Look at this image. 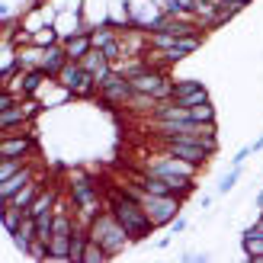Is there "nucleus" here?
I'll use <instances>...</instances> for the list:
<instances>
[{"label": "nucleus", "instance_id": "1", "mask_svg": "<svg viewBox=\"0 0 263 263\" xmlns=\"http://www.w3.org/2000/svg\"><path fill=\"white\" fill-rule=\"evenodd\" d=\"M109 212L116 215L125 225V231L132 234L135 241H141V238H148V234L154 231V225H151V218H148V212H144V205L132 196L128 190H119V193H112L109 196Z\"/></svg>", "mask_w": 263, "mask_h": 263}, {"label": "nucleus", "instance_id": "2", "mask_svg": "<svg viewBox=\"0 0 263 263\" xmlns=\"http://www.w3.org/2000/svg\"><path fill=\"white\" fill-rule=\"evenodd\" d=\"M135 199L144 205V212H148L151 218V225L154 228H164L170 225L177 215H180V209H183V196H161V193H148V190H141L138 183H132V186H125Z\"/></svg>", "mask_w": 263, "mask_h": 263}, {"label": "nucleus", "instance_id": "3", "mask_svg": "<svg viewBox=\"0 0 263 263\" xmlns=\"http://www.w3.org/2000/svg\"><path fill=\"white\" fill-rule=\"evenodd\" d=\"M90 238H93V241H100L103 247H106V251H109V257L122 254L125 247H128L132 241H135V238H132V234L125 231V225H122V221H119V218H116V215L109 212V209H106V212H100L93 221H90Z\"/></svg>", "mask_w": 263, "mask_h": 263}, {"label": "nucleus", "instance_id": "4", "mask_svg": "<svg viewBox=\"0 0 263 263\" xmlns=\"http://www.w3.org/2000/svg\"><path fill=\"white\" fill-rule=\"evenodd\" d=\"M157 151H167V154H174V157H183V161H190L196 167H205L215 157L212 148L196 144V141H186V138H161V141H157Z\"/></svg>", "mask_w": 263, "mask_h": 263}, {"label": "nucleus", "instance_id": "5", "mask_svg": "<svg viewBox=\"0 0 263 263\" xmlns=\"http://www.w3.org/2000/svg\"><path fill=\"white\" fill-rule=\"evenodd\" d=\"M132 93H135V87H132V81H128L125 74L112 71V74L106 77V81H100V93H97V100L103 103V106L122 109V106H128Z\"/></svg>", "mask_w": 263, "mask_h": 263}, {"label": "nucleus", "instance_id": "6", "mask_svg": "<svg viewBox=\"0 0 263 263\" xmlns=\"http://www.w3.org/2000/svg\"><path fill=\"white\" fill-rule=\"evenodd\" d=\"M35 154H39L35 132H29V135H7V138H0V157H35Z\"/></svg>", "mask_w": 263, "mask_h": 263}, {"label": "nucleus", "instance_id": "7", "mask_svg": "<svg viewBox=\"0 0 263 263\" xmlns=\"http://www.w3.org/2000/svg\"><path fill=\"white\" fill-rule=\"evenodd\" d=\"M35 180V164H29V167H23L20 174H13L10 180H0V202H7V199H13L26 183H32Z\"/></svg>", "mask_w": 263, "mask_h": 263}, {"label": "nucleus", "instance_id": "8", "mask_svg": "<svg viewBox=\"0 0 263 263\" xmlns=\"http://www.w3.org/2000/svg\"><path fill=\"white\" fill-rule=\"evenodd\" d=\"M68 61H71V58H68V51H64V42H55V45H48V48H45L42 71H45L48 77H58V74H61V68H64Z\"/></svg>", "mask_w": 263, "mask_h": 263}, {"label": "nucleus", "instance_id": "9", "mask_svg": "<svg viewBox=\"0 0 263 263\" xmlns=\"http://www.w3.org/2000/svg\"><path fill=\"white\" fill-rule=\"evenodd\" d=\"M64 42V51H68V58L71 61H81L90 48H93V39H90V29H81V32H74L68 39H61Z\"/></svg>", "mask_w": 263, "mask_h": 263}, {"label": "nucleus", "instance_id": "10", "mask_svg": "<svg viewBox=\"0 0 263 263\" xmlns=\"http://www.w3.org/2000/svg\"><path fill=\"white\" fill-rule=\"evenodd\" d=\"M61 199V196H58V190H51V186H42V193H39L35 196V202L29 205V209H26V215H42V212H51V209H55V202Z\"/></svg>", "mask_w": 263, "mask_h": 263}, {"label": "nucleus", "instance_id": "11", "mask_svg": "<svg viewBox=\"0 0 263 263\" xmlns=\"http://www.w3.org/2000/svg\"><path fill=\"white\" fill-rule=\"evenodd\" d=\"M241 247H244V254L251 260H263V231H257L251 225L244 231V238H241Z\"/></svg>", "mask_w": 263, "mask_h": 263}, {"label": "nucleus", "instance_id": "12", "mask_svg": "<svg viewBox=\"0 0 263 263\" xmlns=\"http://www.w3.org/2000/svg\"><path fill=\"white\" fill-rule=\"evenodd\" d=\"M39 193H42V183L32 180V183H26V186H23L16 196H13V199H7V202H13L16 209H23V212H26V209H29V205L35 202V196H39Z\"/></svg>", "mask_w": 263, "mask_h": 263}, {"label": "nucleus", "instance_id": "13", "mask_svg": "<svg viewBox=\"0 0 263 263\" xmlns=\"http://www.w3.org/2000/svg\"><path fill=\"white\" fill-rule=\"evenodd\" d=\"M29 164H32V157H0V180H10L13 174H20Z\"/></svg>", "mask_w": 263, "mask_h": 263}, {"label": "nucleus", "instance_id": "14", "mask_svg": "<svg viewBox=\"0 0 263 263\" xmlns=\"http://www.w3.org/2000/svg\"><path fill=\"white\" fill-rule=\"evenodd\" d=\"M106 260H112V257H109V251H106V247H103L100 241L90 238L87 251H84V263H106Z\"/></svg>", "mask_w": 263, "mask_h": 263}, {"label": "nucleus", "instance_id": "15", "mask_svg": "<svg viewBox=\"0 0 263 263\" xmlns=\"http://www.w3.org/2000/svg\"><path fill=\"white\" fill-rule=\"evenodd\" d=\"M190 119H193V122H215V106H212V100H209V103H199V106H190Z\"/></svg>", "mask_w": 263, "mask_h": 263}, {"label": "nucleus", "instance_id": "16", "mask_svg": "<svg viewBox=\"0 0 263 263\" xmlns=\"http://www.w3.org/2000/svg\"><path fill=\"white\" fill-rule=\"evenodd\" d=\"M238 180H241V167H231V174H225L221 183H218V196H228L234 186H238Z\"/></svg>", "mask_w": 263, "mask_h": 263}, {"label": "nucleus", "instance_id": "17", "mask_svg": "<svg viewBox=\"0 0 263 263\" xmlns=\"http://www.w3.org/2000/svg\"><path fill=\"white\" fill-rule=\"evenodd\" d=\"M254 151H251V144H247V148H241L238 154H234V161H231V167H244V161H247V157H251Z\"/></svg>", "mask_w": 263, "mask_h": 263}, {"label": "nucleus", "instance_id": "18", "mask_svg": "<svg viewBox=\"0 0 263 263\" xmlns=\"http://www.w3.org/2000/svg\"><path fill=\"white\" fill-rule=\"evenodd\" d=\"M167 228H170V231H174V234H183V231H186V218H180V215H177V218H174V221H170V225H167Z\"/></svg>", "mask_w": 263, "mask_h": 263}, {"label": "nucleus", "instance_id": "19", "mask_svg": "<svg viewBox=\"0 0 263 263\" xmlns=\"http://www.w3.org/2000/svg\"><path fill=\"white\" fill-rule=\"evenodd\" d=\"M254 228H257V231H263V212L257 215V221H254Z\"/></svg>", "mask_w": 263, "mask_h": 263}, {"label": "nucleus", "instance_id": "20", "mask_svg": "<svg viewBox=\"0 0 263 263\" xmlns=\"http://www.w3.org/2000/svg\"><path fill=\"white\" fill-rule=\"evenodd\" d=\"M257 209H260V212H263V190L257 193Z\"/></svg>", "mask_w": 263, "mask_h": 263}]
</instances>
